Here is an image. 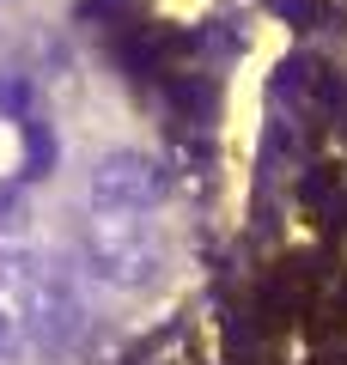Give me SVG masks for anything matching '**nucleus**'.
<instances>
[{
  "instance_id": "obj_1",
  "label": "nucleus",
  "mask_w": 347,
  "mask_h": 365,
  "mask_svg": "<svg viewBox=\"0 0 347 365\" xmlns=\"http://www.w3.org/2000/svg\"><path fill=\"white\" fill-rule=\"evenodd\" d=\"M79 329V304L67 299L61 274L31 250H0V359H43L61 353Z\"/></svg>"
},
{
  "instance_id": "obj_2",
  "label": "nucleus",
  "mask_w": 347,
  "mask_h": 365,
  "mask_svg": "<svg viewBox=\"0 0 347 365\" xmlns=\"http://www.w3.org/2000/svg\"><path fill=\"white\" fill-rule=\"evenodd\" d=\"M86 250H91V268H98L110 287H146L153 268H159L146 213H129V207H91Z\"/></svg>"
},
{
  "instance_id": "obj_3",
  "label": "nucleus",
  "mask_w": 347,
  "mask_h": 365,
  "mask_svg": "<svg viewBox=\"0 0 347 365\" xmlns=\"http://www.w3.org/2000/svg\"><path fill=\"white\" fill-rule=\"evenodd\" d=\"M165 189V170L153 165L146 153H104L91 165V207H129L146 213Z\"/></svg>"
},
{
  "instance_id": "obj_4",
  "label": "nucleus",
  "mask_w": 347,
  "mask_h": 365,
  "mask_svg": "<svg viewBox=\"0 0 347 365\" xmlns=\"http://www.w3.org/2000/svg\"><path fill=\"white\" fill-rule=\"evenodd\" d=\"M25 146H31L25 177H43V170H49V158H55V146H49V134H43V122H25Z\"/></svg>"
},
{
  "instance_id": "obj_5",
  "label": "nucleus",
  "mask_w": 347,
  "mask_h": 365,
  "mask_svg": "<svg viewBox=\"0 0 347 365\" xmlns=\"http://www.w3.org/2000/svg\"><path fill=\"white\" fill-rule=\"evenodd\" d=\"M25 220V195H19L13 182H0V232H6V225H19Z\"/></svg>"
},
{
  "instance_id": "obj_6",
  "label": "nucleus",
  "mask_w": 347,
  "mask_h": 365,
  "mask_svg": "<svg viewBox=\"0 0 347 365\" xmlns=\"http://www.w3.org/2000/svg\"><path fill=\"white\" fill-rule=\"evenodd\" d=\"M25 104H31V86H25V79H0V110L25 116Z\"/></svg>"
}]
</instances>
